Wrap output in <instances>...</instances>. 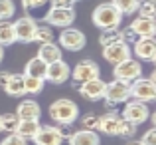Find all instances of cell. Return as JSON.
Wrapping results in <instances>:
<instances>
[{"mask_svg": "<svg viewBox=\"0 0 156 145\" xmlns=\"http://www.w3.org/2000/svg\"><path fill=\"white\" fill-rule=\"evenodd\" d=\"M48 113H50V117L57 125H71L77 119V115H79V107H77V103L73 99L59 97L50 105Z\"/></svg>", "mask_w": 156, "mask_h": 145, "instance_id": "obj_1", "label": "cell"}, {"mask_svg": "<svg viewBox=\"0 0 156 145\" xmlns=\"http://www.w3.org/2000/svg\"><path fill=\"white\" fill-rule=\"evenodd\" d=\"M91 20H93V24H95L99 30H105V28L119 26L121 20H122V16L111 2H103V4H99V6L93 10Z\"/></svg>", "mask_w": 156, "mask_h": 145, "instance_id": "obj_2", "label": "cell"}, {"mask_svg": "<svg viewBox=\"0 0 156 145\" xmlns=\"http://www.w3.org/2000/svg\"><path fill=\"white\" fill-rule=\"evenodd\" d=\"M57 46L61 50H67V52H79V50L85 48L87 44V38L81 30L73 26H67V28H61V34L57 36Z\"/></svg>", "mask_w": 156, "mask_h": 145, "instance_id": "obj_3", "label": "cell"}, {"mask_svg": "<svg viewBox=\"0 0 156 145\" xmlns=\"http://www.w3.org/2000/svg\"><path fill=\"white\" fill-rule=\"evenodd\" d=\"M130 97L138 99V101L150 103L156 99V84L150 78H136L134 82H130Z\"/></svg>", "mask_w": 156, "mask_h": 145, "instance_id": "obj_4", "label": "cell"}, {"mask_svg": "<svg viewBox=\"0 0 156 145\" xmlns=\"http://www.w3.org/2000/svg\"><path fill=\"white\" fill-rule=\"evenodd\" d=\"M113 76L117 80H122V82H134L136 78L142 76V64L136 60V58H126V60L119 62L113 70Z\"/></svg>", "mask_w": 156, "mask_h": 145, "instance_id": "obj_5", "label": "cell"}, {"mask_svg": "<svg viewBox=\"0 0 156 145\" xmlns=\"http://www.w3.org/2000/svg\"><path fill=\"white\" fill-rule=\"evenodd\" d=\"M122 119L134 123V125H140L148 119L150 109L144 101H138V99H130V101H125V109L121 111Z\"/></svg>", "mask_w": 156, "mask_h": 145, "instance_id": "obj_6", "label": "cell"}, {"mask_svg": "<svg viewBox=\"0 0 156 145\" xmlns=\"http://www.w3.org/2000/svg\"><path fill=\"white\" fill-rule=\"evenodd\" d=\"M46 24H50L51 28H67L73 24L75 20V10L73 8H57V6H51L50 10L46 12Z\"/></svg>", "mask_w": 156, "mask_h": 145, "instance_id": "obj_7", "label": "cell"}, {"mask_svg": "<svg viewBox=\"0 0 156 145\" xmlns=\"http://www.w3.org/2000/svg\"><path fill=\"white\" fill-rule=\"evenodd\" d=\"M99 74H101V70H99V66H97V62L81 60V62L75 64V68H71V76L69 78H73V82H75V86H77V84L93 80V78H99Z\"/></svg>", "mask_w": 156, "mask_h": 145, "instance_id": "obj_8", "label": "cell"}, {"mask_svg": "<svg viewBox=\"0 0 156 145\" xmlns=\"http://www.w3.org/2000/svg\"><path fill=\"white\" fill-rule=\"evenodd\" d=\"M103 99H109V101H117V103H125L130 99V84L129 82H122L115 78L113 82L105 86V96Z\"/></svg>", "mask_w": 156, "mask_h": 145, "instance_id": "obj_9", "label": "cell"}, {"mask_svg": "<svg viewBox=\"0 0 156 145\" xmlns=\"http://www.w3.org/2000/svg\"><path fill=\"white\" fill-rule=\"evenodd\" d=\"M14 34H16V42H22V44H30L34 40V30H36V20L32 16H22L18 18L14 24Z\"/></svg>", "mask_w": 156, "mask_h": 145, "instance_id": "obj_10", "label": "cell"}, {"mask_svg": "<svg viewBox=\"0 0 156 145\" xmlns=\"http://www.w3.org/2000/svg\"><path fill=\"white\" fill-rule=\"evenodd\" d=\"M69 76H71V68L67 66V62L57 60V62H51V64H48V70H46V82L59 86V84H65V82L69 80Z\"/></svg>", "mask_w": 156, "mask_h": 145, "instance_id": "obj_11", "label": "cell"}, {"mask_svg": "<svg viewBox=\"0 0 156 145\" xmlns=\"http://www.w3.org/2000/svg\"><path fill=\"white\" fill-rule=\"evenodd\" d=\"M130 52L136 56L138 62H154L156 60V42L154 38H138L133 44Z\"/></svg>", "mask_w": 156, "mask_h": 145, "instance_id": "obj_12", "label": "cell"}, {"mask_svg": "<svg viewBox=\"0 0 156 145\" xmlns=\"http://www.w3.org/2000/svg\"><path fill=\"white\" fill-rule=\"evenodd\" d=\"M130 54H133V52H130V46L125 44L122 40H119V42L109 44V46L103 48V58L109 62V64H113V66H117L119 62L130 58Z\"/></svg>", "mask_w": 156, "mask_h": 145, "instance_id": "obj_13", "label": "cell"}, {"mask_svg": "<svg viewBox=\"0 0 156 145\" xmlns=\"http://www.w3.org/2000/svg\"><path fill=\"white\" fill-rule=\"evenodd\" d=\"M105 86H107V82H103L101 78H93V80H89V82L79 84V93H81V97H85L87 101H97V99H103Z\"/></svg>", "mask_w": 156, "mask_h": 145, "instance_id": "obj_14", "label": "cell"}, {"mask_svg": "<svg viewBox=\"0 0 156 145\" xmlns=\"http://www.w3.org/2000/svg\"><path fill=\"white\" fill-rule=\"evenodd\" d=\"M36 145H61L63 137L59 133V127L57 125H40L38 133L32 139Z\"/></svg>", "mask_w": 156, "mask_h": 145, "instance_id": "obj_15", "label": "cell"}, {"mask_svg": "<svg viewBox=\"0 0 156 145\" xmlns=\"http://www.w3.org/2000/svg\"><path fill=\"white\" fill-rule=\"evenodd\" d=\"M130 28H133V32L138 38H154V34H156L154 18H146V16H136L130 22Z\"/></svg>", "mask_w": 156, "mask_h": 145, "instance_id": "obj_16", "label": "cell"}, {"mask_svg": "<svg viewBox=\"0 0 156 145\" xmlns=\"http://www.w3.org/2000/svg\"><path fill=\"white\" fill-rule=\"evenodd\" d=\"M16 115L20 119H40L42 115V107L36 99H24V101L18 103L16 107Z\"/></svg>", "mask_w": 156, "mask_h": 145, "instance_id": "obj_17", "label": "cell"}, {"mask_svg": "<svg viewBox=\"0 0 156 145\" xmlns=\"http://www.w3.org/2000/svg\"><path fill=\"white\" fill-rule=\"evenodd\" d=\"M69 145H99L101 139L97 135V131H89V129H79V131H71V135L67 137Z\"/></svg>", "mask_w": 156, "mask_h": 145, "instance_id": "obj_18", "label": "cell"}, {"mask_svg": "<svg viewBox=\"0 0 156 145\" xmlns=\"http://www.w3.org/2000/svg\"><path fill=\"white\" fill-rule=\"evenodd\" d=\"M38 129H40V119H20L16 129H14V133L20 135V137H24L26 141H32L34 135L38 133Z\"/></svg>", "mask_w": 156, "mask_h": 145, "instance_id": "obj_19", "label": "cell"}, {"mask_svg": "<svg viewBox=\"0 0 156 145\" xmlns=\"http://www.w3.org/2000/svg\"><path fill=\"white\" fill-rule=\"evenodd\" d=\"M4 92L10 97H22L26 96V88H24V74H10L6 86H4Z\"/></svg>", "mask_w": 156, "mask_h": 145, "instance_id": "obj_20", "label": "cell"}, {"mask_svg": "<svg viewBox=\"0 0 156 145\" xmlns=\"http://www.w3.org/2000/svg\"><path fill=\"white\" fill-rule=\"evenodd\" d=\"M36 56H38L42 62H46V64H51V62L61 60V48L57 46L55 42H46V44H40L38 54H36Z\"/></svg>", "mask_w": 156, "mask_h": 145, "instance_id": "obj_21", "label": "cell"}, {"mask_svg": "<svg viewBox=\"0 0 156 145\" xmlns=\"http://www.w3.org/2000/svg\"><path fill=\"white\" fill-rule=\"evenodd\" d=\"M46 70H48V64H46V62H42L38 56H36V58H32V60L26 62L24 76H32V78H38V80L46 82Z\"/></svg>", "mask_w": 156, "mask_h": 145, "instance_id": "obj_22", "label": "cell"}, {"mask_svg": "<svg viewBox=\"0 0 156 145\" xmlns=\"http://www.w3.org/2000/svg\"><path fill=\"white\" fill-rule=\"evenodd\" d=\"M119 121H121V117L119 115H101L99 119V129L97 131H103L105 135H109V137H117L119 133Z\"/></svg>", "mask_w": 156, "mask_h": 145, "instance_id": "obj_23", "label": "cell"}, {"mask_svg": "<svg viewBox=\"0 0 156 145\" xmlns=\"http://www.w3.org/2000/svg\"><path fill=\"white\" fill-rule=\"evenodd\" d=\"M16 42V34H14V26L10 20H0V46L6 48L12 46Z\"/></svg>", "mask_w": 156, "mask_h": 145, "instance_id": "obj_24", "label": "cell"}, {"mask_svg": "<svg viewBox=\"0 0 156 145\" xmlns=\"http://www.w3.org/2000/svg\"><path fill=\"white\" fill-rule=\"evenodd\" d=\"M111 4L121 12V16H130L138 10L140 0H111Z\"/></svg>", "mask_w": 156, "mask_h": 145, "instance_id": "obj_25", "label": "cell"}, {"mask_svg": "<svg viewBox=\"0 0 156 145\" xmlns=\"http://www.w3.org/2000/svg\"><path fill=\"white\" fill-rule=\"evenodd\" d=\"M121 40V28L115 26V28H105L101 30V36H99V44L101 46H109V44H115Z\"/></svg>", "mask_w": 156, "mask_h": 145, "instance_id": "obj_26", "label": "cell"}, {"mask_svg": "<svg viewBox=\"0 0 156 145\" xmlns=\"http://www.w3.org/2000/svg\"><path fill=\"white\" fill-rule=\"evenodd\" d=\"M32 42L38 44H46V42H53V30L50 24H42V26H36L34 30V40Z\"/></svg>", "mask_w": 156, "mask_h": 145, "instance_id": "obj_27", "label": "cell"}, {"mask_svg": "<svg viewBox=\"0 0 156 145\" xmlns=\"http://www.w3.org/2000/svg\"><path fill=\"white\" fill-rule=\"evenodd\" d=\"M18 121H20V117H18L16 113H2V115H0V131L14 133Z\"/></svg>", "mask_w": 156, "mask_h": 145, "instance_id": "obj_28", "label": "cell"}, {"mask_svg": "<svg viewBox=\"0 0 156 145\" xmlns=\"http://www.w3.org/2000/svg\"><path fill=\"white\" fill-rule=\"evenodd\" d=\"M24 88H26V93L38 96L44 90V80H38V78H32V76H24Z\"/></svg>", "mask_w": 156, "mask_h": 145, "instance_id": "obj_29", "label": "cell"}, {"mask_svg": "<svg viewBox=\"0 0 156 145\" xmlns=\"http://www.w3.org/2000/svg\"><path fill=\"white\" fill-rule=\"evenodd\" d=\"M136 127H138V125H134V123H130V121H126V119L121 117V121H119V133H117V137H122V139L134 137V133H136Z\"/></svg>", "mask_w": 156, "mask_h": 145, "instance_id": "obj_30", "label": "cell"}, {"mask_svg": "<svg viewBox=\"0 0 156 145\" xmlns=\"http://www.w3.org/2000/svg\"><path fill=\"white\" fill-rule=\"evenodd\" d=\"M99 119H101V115L89 111V113H85L83 117H81V127H83V129H89V131H97L99 129Z\"/></svg>", "mask_w": 156, "mask_h": 145, "instance_id": "obj_31", "label": "cell"}, {"mask_svg": "<svg viewBox=\"0 0 156 145\" xmlns=\"http://www.w3.org/2000/svg\"><path fill=\"white\" fill-rule=\"evenodd\" d=\"M138 16H146V18H154L156 16V4L152 0H140L138 4Z\"/></svg>", "mask_w": 156, "mask_h": 145, "instance_id": "obj_32", "label": "cell"}, {"mask_svg": "<svg viewBox=\"0 0 156 145\" xmlns=\"http://www.w3.org/2000/svg\"><path fill=\"white\" fill-rule=\"evenodd\" d=\"M16 14L14 0H0V20H10Z\"/></svg>", "mask_w": 156, "mask_h": 145, "instance_id": "obj_33", "label": "cell"}, {"mask_svg": "<svg viewBox=\"0 0 156 145\" xmlns=\"http://www.w3.org/2000/svg\"><path fill=\"white\" fill-rule=\"evenodd\" d=\"M46 4H50V0H22V8L26 12L40 10V8H44Z\"/></svg>", "mask_w": 156, "mask_h": 145, "instance_id": "obj_34", "label": "cell"}, {"mask_svg": "<svg viewBox=\"0 0 156 145\" xmlns=\"http://www.w3.org/2000/svg\"><path fill=\"white\" fill-rule=\"evenodd\" d=\"M121 40L125 44H129V46H133V44L138 40V36L133 32V28H130V26H126V28H122V30H121Z\"/></svg>", "mask_w": 156, "mask_h": 145, "instance_id": "obj_35", "label": "cell"}, {"mask_svg": "<svg viewBox=\"0 0 156 145\" xmlns=\"http://www.w3.org/2000/svg\"><path fill=\"white\" fill-rule=\"evenodd\" d=\"M0 145H28V141L24 137H20V135H16V133H8L6 137L2 139Z\"/></svg>", "mask_w": 156, "mask_h": 145, "instance_id": "obj_36", "label": "cell"}, {"mask_svg": "<svg viewBox=\"0 0 156 145\" xmlns=\"http://www.w3.org/2000/svg\"><path fill=\"white\" fill-rule=\"evenodd\" d=\"M144 145H156V127H152V129H148L144 135H142L140 139Z\"/></svg>", "mask_w": 156, "mask_h": 145, "instance_id": "obj_37", "label": "cell"}, {"mask_svg": "<svg viewBox=\"0 0 156 145\" xmlns=\"http://www.w3.org/2000/svg\"><path fill=\"white\" fill-rule=\"evenodd\" d=\"M119 105H121V103L105 99V111H107L109 115H121V111H119Z\"/></svg>", "mask_w": 156, "mask_h": 145, "instance_id": "obj_38", "label": "cell"}, {"mask_svg": "<svg viewBox=\"0 0 156 145\" xmlns=\"http://www.w3.org/2000/svg\"><path fill=\"white\" fill-rule=\"evenodd\" d=\"M51 6H57V8H73L75 0H50Z\"/></svg>", "mask_w": 156, "mask_h": 145, "instance_id": "obj_39", "label": "cell"}, {"mask_svg": "<svg viewBox=\"0 0 156 145\" xmlns=\"http://www.w3.org/2000/svg\"><path fill=\"white\" fill-rule=\"evenodd\" d=\"M10 74H12V72L0 70V88H2V90H4V86H6V82H8V78H10Z\"/></svg>", "mask_w": 156, "mask_h": 145, "instance_id": "obj_40", "label": "cell"}, {"mask_svg": "<svg viewBox=\"0 0 156 145\" xmlns=\"http://www.w3.org/2000/svg\"><path fill=\"white\" fill-rule=\"evenodd\" d=\"M126 145H144V143H142V141H134V139H130V141L126 143Z\"/></svg>", "mask_w": 156, "mask_h": 145, "instance_id": "obj_41", "label": "cell"}, {"mask_svg": "<svg viewBox=\"0 0 156 145\" xmlns=\"http://www.w3.org/2000/svg\"><path fill=\"white\" fill-rule=\"evenodd\" d=\"M2 60H4V48L0 46V62H2Z\"/></svg>", "mask_w": 156, "mask_h": 145, "instance_id": "obj_42", "label": "cell"}, {"mask_svg": "<svg viewBox=\"0 0 156 145\" xmlns=\"http://www.w3.org/2000/svg\"><path fill=\"white\" fill-rule=\"evenodd\" d=\"M75 2H81V0H75Z\"/></svg>", "mask_w": 156, "mask_h": 145, "instance_id": "obj_43", "label": "cell"}, {"mask_svg": "<svg viewBox=\"0 0 156 145\" xmlns=\"http://www.w3.org/2000/svg\"><path fill=\"white\" fill-rule=\"evenodd\" d=\"M152 2H156V0H152Z\"/></svg>", "mask_w": 156, "mask_h": 145, "instance_id": "obj_44", "label": "cell"}]
</instances>
